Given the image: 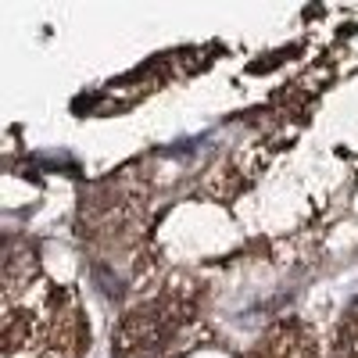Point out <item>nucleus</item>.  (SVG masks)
I'll use <instances>...</instances> for the list:
<instances>
[{
	"instance_id": "nucleus-1",
	"label": "nucleus",
	"mask_w": 358,
	"mask_h": 358,
	"mask_svg": "<svg viewBox=\"0 0 358 358\" xmlns=\"http://www.w3.org/2000/svg\"><path fill=\"white\" fill-rule=\"evenodd\" d=\"M4 334L8 358H83L90 348L76 290L57 287L15 251L4 268Z\"/></svg>"
},
{
	"instance_id": "nucleus-2",
	"label": "nucleus",
	"mask_w": 358,
	"mask_h": 358,
	"mask_svg": "<svg viewBox=\"0 0 358 358\" xmlns=\"http://www.w3.org/2000/svg\"><path fill=\"white\" fill-rule=\"evenodd\" d=\"M334 358H358V301L348 308L337 341H334Z\"/></svg>"
}]
</instances>
